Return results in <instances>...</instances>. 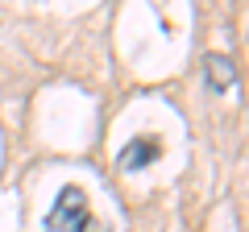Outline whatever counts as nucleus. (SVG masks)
I'll use <instances>...</instances> for the list:
<instances>
[{
  "label": "nucleus",
  "instance_id": "nucleus-2",
  "mask_svg": "<svg viewBox=\"0 0 249 232\" xmlns=\"http://www.w3.org/2000/svg\"><path fill=\"white\" fill-rule=\"evenodd\" d=\"M158 153H162V141H158V137H133V141H129V145L121 149L116 166L133 174V170H145L154 158H158Z\"/></svg>",
  "mask_w": 249,
  "mask_h": 232
},
{
  "label": "nucleus",
  "instance_id": "nucleus-1",
  "mask_svg": "<svg viewBox=\"0 0 249 232\" xmlns=\"http://www.w3.org/2000/svg\"><path fill=\"white\" fill-rule=\"evenodd\" d=\"M46 228L50 232H91V203L83 195V187H62L54 207L46 212Z\"/></svg>",
  "mask_w": 249,
  "mask_h": 232
},
{
  "label": "nucleus",
  "instance_id": "nucleus-3",
  "mask_svg": "<svg viewBox=\"0 0 249 232\" xmlns=\"http://www.w3.org/2000/svg\"><path fill=\"white\" fill-rule=\"evenodd\" d=\"M208 83H212V91H224L232 87V79H237V66H232L229 54H208Z\"/></svg>",
  "mask_w": 249,
  "mask_h": 232
},
{
  "label": "nucleus",
  "instance_id": "nucleus-4",
  "mask_svg": "<svg viewBox=\"0 0 249 232\" xmlns=\"http://www.w3.org/2000/svg\"><path fill=\"white\" fill-rule=\"evenodd\" d=\"M91 232H100V228H91Z\"/></svg>",
  "mask_w": 249,
  "mask_h": 232
}]
</instances>
